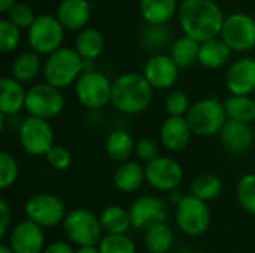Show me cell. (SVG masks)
I'll return each instance as SVG.
<instances>
[{"label":"cell","instance_id":"obj_43","mask_svg":"<svg viewBox=\"0 0 255 253\" xmlns=\"http://www.w3.org/2000/svg\"><path fill=\"white\" fill-rule=\"evenodd\" d=\"M16 3H18L16 0H0V12L7 13Z\"/></svg>","mask_w":255,"mask_h":253},{"label":"cell","instance_id":"obj_4","mask_svg":"<svg viewBox=\"0 0 255 253\" xmlns=\"http://www.w3.org/2000/svg\"><path fill=\"white\" fill-rule=\"evenodd\" d=\"M185 119L193 131V134L200 137H211L220 134L224 128L227 119L224 101L209 97L191 104Z\"/></svg>","mask_w":255,"mask_h":253},{"label":"cell","instance_id":"obj_14","mask_svg":"<svg viewBox=\"0 0 255 253\" xmlns=\"http://www.w3.org/2000/svg\"><path fill=\"white\" fill-rule=\"evenodd\" d=\"M131 225L136 230H149L154 225L166 224L167 204L163 198L155 195H143L137 198L128 209Z\"/></svg>","mask_w":255,"mask_h":253},{"label":"cell","instance_id":"obj_22","mask_svg":"<svg viewBox=\"0 0 255 253\" xmlns=\"http://www.w3.org/2000/svg\"><path fill=\"white\" fill-rule=\"evenodd\" d=\"M178 0H139L142 18L155 27H163L178 13Z\"/></svg>","mask_w":255,"mask_h":253},{"label":"cell","instance_id":"obj_16","mask_svg":"<svg viewBox=\"0 0 255 253\" xmlns=\"http://www.w3.org/2000/svg\"><path fill=\"white\" fill-rule=\"evenodd\" d=\"M143 76L154 89H167L173 86L179 78V67L170 55H152L143 69Z\"/></svg>","mask_w":255,"mask_h":253},{"label":"cell","instance_id":"obj_10","mask_svg":"<svg viewBox=\"0 0 255 253\" xmlns=\"http://www.w3.org/2000/svg\"><path fill=\"white\" fill-rule=\"evenodd\" d=\"M176 224L190 237L202 236L211 225V210L205 201L194 195H185L176 204Z\"/></svg>","mask_w":255,"mask_h":253},{"label":"cell","instance_id":"obj_23","mask_svg":"<svg viewBox=\"0 0 255 253\" xmlns=\"http://www.w3.org/2000/svg\"><path fill=\"white\" fill-rule=\"evenodd\" d=\"M145 180V167H142V164L137 161L123 163L114 173V185L118 191L124 194H131L137 191Z\"/></svg>","mask_w":255,"mask_h":253},{"label":"cell","instance_id":"obj_40","mask_svg":"<svg viewBox=\"0 0 255 253\" xmlns=\"http://www.w3.org/2000/svg\"><path fill=\"white\" fill-rule=\"evenodd\" d=\"M134 154L137 155V158L143 163H151L154 161L157 157H158V146L155 143V140L152 139H140L137 143H136V151Z\"/></svg>","mask_w":255,"mask_h":253},{"label":"cell","instance_id":"obj_19","mask_svg":"<svg viewBox=\"0 0 255 253\" xmlns=\"http://www.w3.org/2000/svg\"><path fill=\"white\" fill-rule=\"evenodd\" d=\"M191 136L193 131L184 116H169L160 128V142L170 152L185 149Z\"/></svg>","mask_w":255,"mask_h":253},{"label":"cell","instance_id":"obj_37","mask_svg":"<svg viewBox=\"0 0 255 253\" xmlns=\"http://www.w3.org/2000/svg\"><path fill=\"white\" fill-rule=\"evenodd\" d=\"M7 18L6 19H9L13 25H16L19 30L21 28H30L31 25H33V22H34V19L37 18L36 15H34V10L27 4V3H16L7 13Z\"/></svg>","mask_w":255,"mask_h":253},{"label":"cell","instance_id":"obj_31","mask_svg":"<svg viewBox=\"0 0 255 253\" xmlns=\"http://www.w3.org/2000/svg\"><path fill=\"white\" fill-rule=\"evenodd\" d=\"M175 243V234L166 224H158L145 231V248L149 253H167Z\"/></svg>","mask_w":255,"mask_h":253},{"label":"cell","instance_id":"obj_25","mask_svg":"<svg viewBox=\"0 0 255 253\" xmlns=\"http://www.w3.org/2000/svg\"><path fill=\"white\" fill-rule=\"evenodd\" d=\"M232 49L227 46V43L221 37L211 39L205 43H200V52H199V63L206 69H220L227 64L230 60Z\"/></svg>","mask_w":255,"mask_h":253},{"label":"cell","instance_id":"obj_24","mask_svg":"<svg viewBox=\"0 0 255 253\" xmlns=\"http://www.w3.org/2000/svg\"><path fill=\"white\" fill-rule=\"evenodd\" d=\"M105 36L100 30L87 27L81 30L75 40V49L87 61H96L105 51Z\"/></svg>","mask_w":255,"mask_h":253},{"label":"cell","instance_id":"obj_12","mask_svg":"<svg viewBox=\"0 0 255 253\" xmlns=\"http://www.w3.org/2000/svg\"><path fill=\"white\" fill-rule=\"evenodd\" d=\"M18 139L21 148L27 154L34 157L46 155L55 145L54 130L51 124L45 119L34 118V116H28L21 122Z\"/></svg>","mask_w":255,"mask_h":253},{"label":"cell","instance_id":"obj_45","mask_svg":"<svg viewBox=\"0 0 255 253\" xmlns=\"http://www.w3.org/2000/svg\"><path fill=\"white\" fill-rule=\"evenodd\" d=\"M179 192H181V191H178V189H175V191H172V192H170V201H172V203L178 204V203L184 198Z\"/></svg>","mask_w":255,"mask_h":253},{"label":"cell","instance_id":"obj_47","mask_svg":"<svg viewBox=\"0 0 255 253\" xmlns=\"http://www.w3.org/2000/svg\"><path fill=\"white\" fill-rule=\"evenodd\" d=\"M181 253H197V252H193V251H184V252Z\"/></svg>","mask_w":255,"mask_h":253},{"label":"cell","instance_id":"obj_9","mask_svg":"<svg viewBox=\"0 0 255 253\" xmlns=\"http://www.w3.org/2000/svg\"><path fill=\"white\" fill-rule=\"evenodd\" d=\"M27 219L42 228H54L63 224L66 218V207L60 197L49 192H39L31 195L24 206Z\"/></svg>","mask_w":255,"mask_h":253},{"label":"cell","instance_id":"obj_30","mask_svg":"<svg viewBox=\"0 0 255 253\" xmlns=\"http://www.w3.org/2000/svg\"><path fill=\"white\" fill-rule=\"evenodd\" d=\"M40 69L43 67L39 54H36L34 51H27L15 58L12 64V78H15L21 84H27L39 75Z\"/></svg>","mask_w":255,"mask_h":253},{"label":"cell","instance_id":"obj_36","mask_svg":"<svg viewBox=\"0 0 255 253\" xmlns=\"http://www.w3.org/2000/svg\"><path fill=\"white\" fill-rule=\"evenodd\" d=\"M19 174V167L16 160L7 154V152H1L0 154V188L1 189H7L9 186H12Z\"/></svg>","mask_w":255,"mask_h":253},{"label":"cell","instance_id":"obj_2","mask_svg":"<svg viewBox=\"0 0 255 253\" xmlns=\"http://www.w3.org/2000/svg\"><path fill=\"white\" fill-rule=\"evenodd\" d=\"M154 95V88L140 73H124L112 82L111 103L126 115L145 112Z\"/></svg>","mask_w":255,"mask_h":253},{"label":"cell","instance_id":"obj_38","mask_svg":"<svg viewBox=\"0 0 255 253\" xmlns=\"http://www.w3.org/2000/svg\"><path fill=\"white\" fill-rule=\"evenodd\" d=\"M164 107L170 116H184L188 113V110L191 107L190 97L184 91H173L166 97Z\"/></svg>","mask_w":255,"mask_h":253},{"label":"cell","instance_id":"obj_1","mask_svg":"<svg viewBox=\"0 0 255 253\" xmlns=\"http://www.w3.org/2000/svg\"><path fill=\"white\" fill-rule=\"evenodd\" d=\"M178 18L185 36L199 43L218 37L226 19L218 3L212 0H182Z\"/></svg>","mask_w":255,"mask_h":253},{"label":"cell","instance_id":"obj_17","mask_svg":"<svg viewBox=\"0 0 255 253\" xmlns=\"http://www.w3.org/2000/svg\"><path fill=\"white\" fill-rule=\"evenodd\" d=\"M226 85L232 95H251L255 92V58L244 57L235 61L226 75Z\"/></svg>","mask_w":255,"mask_h":253},{"label":"cell","instance_id":"obj_7","mask_svg":"<svg viewBox=\"0 0 255 253\" xmlns=\"http://www.w3.org/2000/svg\"><path fill=\"white\" fill-rule=\"evenodd\" d=\"M75 94L84 107L100 110L111 103L112 82L97 70L84 72L75 84Z\"/></svg>","mask_w":255,"mask_h":253},{"label":"cell","instance_id":"obj_39","mask_svg":"<svg viewBox=\"0 0 255 253\" xmlns=\"http://www.w3.org/2000/svg\"><path fill=\"white\" fill-rule=\"evenodd\" d=\"M48 164L58 171H64L70 167L72 164V154L69 152V149H66L61 145H54L52 149L45 155Z\"/></svg>","mask_w":255,"mask_h":253},{"label":"cell","instance_id":"obj_13","mask_svg":"<svg viewBox=\"0 0 255 253\" xmlns=\"http://www.w3.org/2000/svg\"><path fill=\"white\" fill-rule=\"evenodd\" d=\"M145 177L149 186L155 191L172 192L182 183L184 169L170 157H157L145 166Z\"/></svg>","mask_w":255,"mask_h":253},{"label":"cell","instance_id":"obj_33","mask_svg":"<svg viewBox=\"0 0 255 253\" xmlns=\"http://www.w3.org/2000/svg\"><path fill=\"white\" fill-rule=\"evenodd\" d=\"M97 248L100 253H136V245L127 234H106Z\"/></svg>","mask_w":255,"mask_h":253},{"label":"cell","instance_id":"obj_11","mask_svg":"<svg viewBox=\"0 0 255 253\" xmlns=\"http://www.w3.org/2000/svg\"><path fill=\"white\" fill-rule=\"evenodd\" d=\"M220 37L232 51L248 52L255 48V18L244 12L226 16Z\"/></svg>","mask_w":255,"mask_h":253},{"label":"cell","instance_id":"obj_26","mask_svg":"<svg viewBox=\"0 0 255 253\" xmlns=\"http://www.w3.org/2000/svg\"><path fill=\"white\" fill-rule=\"evenodd\" d=\"M106 154L115 163H127L136 151V143L126 130H115L106 139Z\"/></svg>","mask_w":255,"mask_h":253},{"label":"cell","instance_id":"obj_41","mask_svg":"<svg viewBox=\"0 0 255 253\" xmlns=\"http://www.w3.org/2000/svg\"><path fill=\"white\" fill-rule=\"evenodd\" d=\"M12 219V210L10 206L6 203V200H0V239H4L10 225Z\"/></svg>","mask_w":255,"mask_h":253},{"label":"cell","instance_id":"obj_3","mask_svg":"<svg viewBox=\"0 0 255 253\" xmlns=\"http://www.w3.org/2000/svg\"><path fill=\"white\" fill-rule=\"evenodd\" d=\"M42 70L46 84L58 89H64L72 84H76L79 76L84 73V60L76 49L61 46L48 55Z\"/></svg>","mask_w":255,"mask_h":253},{"label":"cell","instance_id":"obj_46","mask_svg":"<svg viewBox=\"0 0 255 253\" xmlns=\"http://www.w3.org/2000/svg\"><path fill=\"white\" fill-rule=\"evenodd\" d=\"M0 253H15V252L9 248V245H1V246H0Z\"/></svg>","mask_w":255,"mask_h":253},{"label":"cell","instance_id":"obj_28","mask_svg":"<svg viewBox=\"0 0 255 253\" xmlns=\"http://www.w3.org/2000/svg\"><path fill=\"white\" fill-rule=\"evenodd\" d=\"M200 43L188 36H182L173 42L170 57L179 69H188L199 61Z\"/></svg>","mask_w":255,"mask_h":253},{"label":"cell","instance_id":"obj_44","mask_svg":"<svg viewBox=\"0 0 255 253\" xmlns=\"http://www.w3.org/2000/svg\"><path fill=\"white\" fill-rule=\"evenodd\" d=\"M75 253H100L97 246H85V248H79Z\"/></svg>","mask_w":255,"mask_h":253},{"label":"cell","instance_id":"obj_27","mask_svg":"<svg viewBox=\"0 0 255 253\" xmlns=\"http://www.w3.org/2000/svg\"><path fill=\"white\" fill-rule=\"evenodd\" d=\"M99 219L106 234H126L133 227L130 212L117 204L105 207L99 215Z\"/></svg>","mask_w":255,"mask_h":253},{"label":"cell","instance_id":"obj_18","mask_svg":"<svg viewBox=\"0 0 255 253\" xmlns=\"http://www.w3.org/2000/svg\"><path fill=\"white\" fill-rule=\"evenodd\" d=\"M55 16L64 30L81 31L87 28V24L90 22L91 3L88 0H61Z\"/></svg>","mask_w":255,"mask_h":253},{"label":"cell","instance_id":"obj_8","mask_svg":"<svg viewBox=\"0 0 255 253\" xmlns=\"http://www.w3.org/2000/svg\"><path fill=\"white\" fill-rule=\"evenodd\" d=\"M63 107H64V97L61 89L46 82L31 85L27 89L25 110L30 116L48 121L60 115Z\"/></svg>","mask_w":255,"mask_h":253},{"label":"cell","instance_id":"obj_49","mask_svg":"<svg viewBox=\"0 0 255 253\" xmlns=\"http://www.w3.org/2000/svg\"><path fill=\"white\" fill-rule=\"evenodd\" d=\"M254 98H255V92H254Z\"/></svg>","mask_w":255,"mask_h":253},{"label":"cell","instance_id":"obj_21","mask_svg":"<svg viewBox=\"0 0 255 253\" xmlns=\"http://www.w3.org/2000/svg\"><path fill=\"white\" fill-rule=\"evenodd\" d=\"M27 89L24 84L12 76H3L0 79V113L3 116H16L25 109Z\"/></svg>","mask_w":255,"mask_h":253},{"label":"cell","instance_id":"obj_48","mask_svg":"<svg viewBox=\"0 0 255 253\" xmlns=\"http://www.w3.org/2000/svg\"><path fill=\"white\" fill-rule=\"evenodd\" d=\"M212 1H217V0H212Z\"/></svg>","mask_w":255,"mask_h":253},{"label":"cell","instance_id":"obj_5","mask_svg":"<svg viewBox=\"0 0 255 253\" xmlns=\"http://www.w3.org/2000/svg\"><path fill=\"white\" fill-rule=\"evenodd\" d=\"M61 225L67 240L79 248L99 246L103 239V228L99 216L87 209H75L69 212Z\"/></svg>","mask_w":255,"mask_h":253},{"label":"cell","instance_id":"obj_15","mask_svg":"<svg viewBox=\"0 0 255 253\" xmlns=\"http://www.w3.org/2000/svg\"><path fill=\"white\" fill-rule=\"evenodd\" d=\"M9 248L15 253H43V228L28 219L16 224L9 234Z\"/></svg>","mask_w":255,"mask_h":253},{"label":"cell","instance_id":"obj_32","mask_svg":"<svg viewBox=\"0 0 255 253\" xmlns=\"http://www.w3.org/2000/svg\"><path fill=\"white\" fill-rule=\"evenodd\" d=\"M191 195L208 203L218 198L223 192V182L215 174H200L193 179L190 185Z\"/></svg>","mask_w":255,"mask_h":253},{"label":"cell","instance_id":"obj_42","mask_svg":"<svg viewBox=\"0 0 255 253\" xmlns=\"http://www.w3.org/2000/svg\"><path fill=\"white\" fill-rule=\"evenodd\" d=\"M76 251H73L72 245L67 242H52L49 243L43 253H75Z\"/></svg>","mask_w":255,"mask_h":253},{"label":"cell","instance_id":"obj_34","mask_svg":"<svg viewBox=\"0 0 255 253\" xmlns=\"http://www.w3.org/2000/svg\"><path fill=\"white\" fill-rule=\"evenodd\" d=\"M236 197L244 210L255 215V174H245L239 180Z\"/></svg>","mask_w":255,"mask_h":253},{"label":"cell","instance_id":"obj_20","mask_svg":"<svg viewBox=\"0 0 255 253\" xmlns=\"http://www.w3.org/2000/svg\"><path fill=\"white\" fill-rule=\"evenodd\" d=\"M223 146L235 155L248 152L254 145V131L250 124L229 119L220 133Z\"/></svg>","mask_w":255,"mask_h":253},{"label":"cell","instance_id":"obj_6","mask_svg":"<svg viewBox=\"0 0 255 253\" xmlns=\"http://www.w3.org/2000/svg\"><path fill=\"white\" fill-rule=\"evenodd\" d=\"M27 40L31 51L36 54L51 55L63 45L64 27L60 24L57 16L39 15L27 31Z\"/></svg>","mask_w":255,"mask_h":253},{"label":"cell","instance_id":"obj_35","mask_svg":"<svg viewBox=\"0 0 255 253\" xmlns=\"http://www.w3.org/2000/svg\"><path fill=\"white\" fill-rule=\"evenodd\" d=\"M21 42V30L13 25L9 19L0 21V51L7 54L18 48Z\"/></svg>","mask_w":255,"mask_h":253},{"label":"cell","instance_id":"obj_29","mask_svg":"<svg viewBox=\"0 0 255 253\" xmlns=\"http://www.w3.org/2000/svg\"><path fill=\"white\" fill-rule=\"evenodd\" d=\"M227 118L232 121L251 124L255 121V98L250 95H230L224 101Z\"/></svg>","mask_w":255,"mask_h":253}]
</instances>
